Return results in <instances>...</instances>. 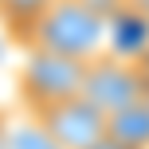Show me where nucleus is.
<instances>
[{
    "label": "nucleus",
    "instance_id": "8",
    "mask_svg": "<svg viewBox=\"0 0 149 149\" xmlns=\"http://www.w3.org/2000/svg\"><path fill=\"white\" fill-rule=\"evenodd\" d=\"M47 4H51V0H0V24H4V31L12 39H20V31L28 28Z\"/></svg>",
    "mask_w": 149,
    "mask_h": 149
},
{
    "label": "nucleus",
    "instance_id": "3",
    "mask_svg": "<svg viewBox=\"0 0 149 149\" xmlns=\"http://www.w3.org/2000/svg\"><path fill=\"white\" fill-rule=\"evenodd\" d=\"M149 90V79L137 63L130 59H118V55L102 51L94 59H86V71H82V94L98 106V110L110 118V114L126 110L130 102L145 98Z\"/></svg>",
    "mask_w": 149,
    "mask_h": 149
},
{
    "label": "nucleus",
    "instance_id": "9",
    "mask_svg": "<svg viewBox=\"0 0 149 149\" xmlns=\"http://www.w3.org/2000/svg\"><path fill=\"white\" fill-rule=\"evenodd\" d=\"M82 4H90V8H94V12H114V8H118V4H126V0H82Z\"/></svg>",
    "mask_w": 149,
    "mask_h": 149
},
{
    "label": "nucleus",
    "instance_id": "6",
    "mask_svg": "<svg viewBox=\"0 0 149 149\" xmlns=\"http://www.w3.org/2000/svg\"><path fill=\"white\" fill-rule=\"evenodd\" d=\"M0 149H59L36 114H8L0 110Z\"/></svg>",
    "mask_w": 149,
    "mask_h": 149
},
{
    "label": "nucleus",
    "instance_id": "7",
    "mask_svg": "<svg viewBox=\"0 0 149 149\" xmlns=\"http://www.w3.org/2000/svg\"><path fill=\"white\" fill-rule=\"evenodd\" d=\"M106 134L130 149H149V90H145V98H137L126 110L106 118Z\"/></svg>",
    "mask_w": 149,
    "mask_h": 149
},
{
    "label": "nucleus",
    "instance_id": "12",
    "mask_svg": "<svg viewBox=\"0 0 149 149\" xmlns=\"http://www.w3.org/2000/svg\"><path fill=\"white\" fill-rule=\"evenodd\" d=\"M137 4H141V8H145V12H149V0H137Z\"/></svg>",
    "mask_w": 149,
    "mask_h": 149
},
{
    "label": "nucleus",
    "instance_id": "4",
    "mask_svg": "<svg viewBox=\"0 0 149 149\" xmlns=\"http://www.w3.org/2000/svg\"><path fill=\"white\" fill-rule=\"evenodd\" d=\"M31 114L43 122V130L55 137L59 149H90L94 141L106 137V114L82 90L71 94V98H63V102L43 106V110H31Z\"/></svg>",
    "mask_w": 149,
    "mask_h": 149
},
{
    "label": "nucleus",
    "instance_id": "10",
    "mask_svg": "<svg viewBox=\"0 0 149 149\" xmlns=\"http://www.w3.org/2000/svg\"><path fill=\"white\" fill-rule=\"evenodd\" d=\"M90 149H130V145H122L118 137H110V134H106L102 141H94V145H90Z\"/></svg>",
    "mask_w": 149,
    "mask_h": 149
},
{
    "label": "nucleus",
    "instance_id": "11",
    "mask_svg": "<svg viewBox=\"0 0 149 149\" xmlns=\"http://www.w3.org/2000/svg\"><path fill=\"white\" fill-rule=\"evenodd\" d=\"M137 67H141V71H145V79H149V47H145V55H141V59H137Z\"/></svg>",
    "mask_w": 149,
    "mask_h": 149
},
{
    "label": "nucleus",
    "instance_id": "1",
    "mask_svg": "<svg viewBox=\"0 0 149 149\" xmlns=\"http://www.w3.org/2000/svg\"><path fill=\"white\" fill-rule=\"evenodd\" d=\"M20 47L59 51L71 59H94L106 51V16L82 0H51L16 39Z\"/></svg>",
    "mask_w": 149,
    "mask_h": 149
},
{
    "label": "nucleus",
    "instance_id": "2",
    "mask_svg": "<svg viewBox=\"0 0 149 149\" xmlns=\"http://www.w3.org/2000/svg\"><path fill=\"white\" fill-rule=\"evenodd\" d=\"M82 71L86 63L71 59L59 51H39V47H24L20 71H16V90H20L24 110H43L51 102L79 94L82 90Z\"/></svg>",
    "mask_w": 149,
    "mask_h": 149
},
{
    "label": "nucleus",
    "instance_id": "5",
    "mask_svg": "<svg viewBox=\"0 0 149 149\" xmlns=\"http://www.w3.org/2000/svg\"><path fill=\"white\" fill-rule=\"evenodd\" d=\"M149 47V12L137 0H126L114 12H106V51L118 59L137 63Z\"/></svg>",
    "mask_w": 149,
    "mask_h": 149
}]
</instances>
